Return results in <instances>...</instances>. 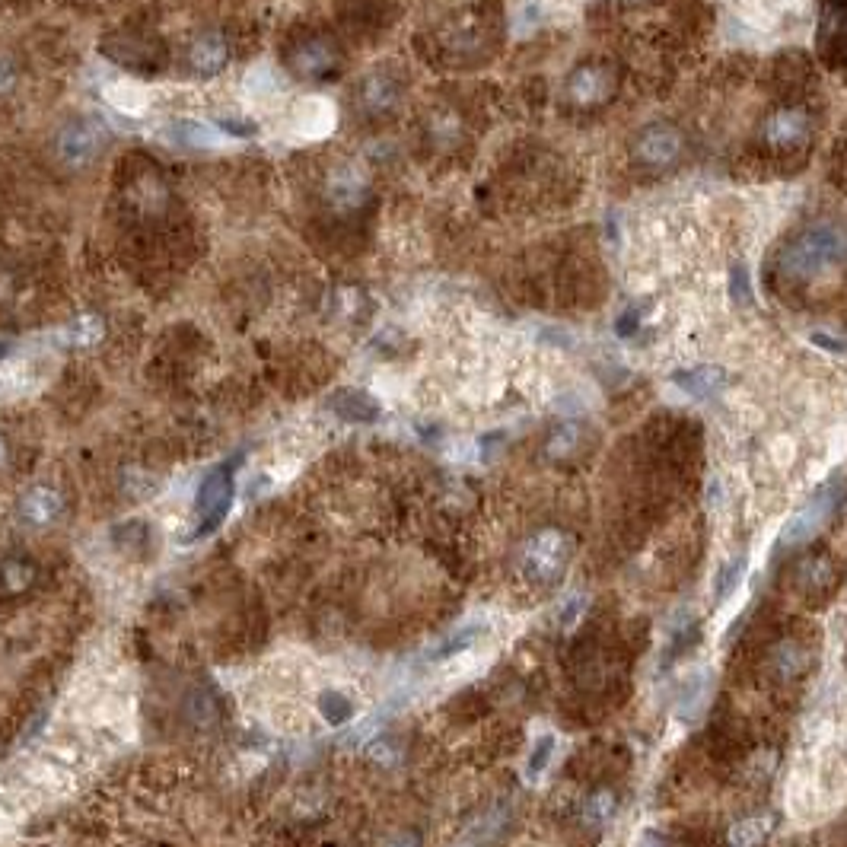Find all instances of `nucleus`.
Here are the masks:
<instances>
[{
  "mask_svg": "<svg viewBox=\"0 0 847 847\" xmlns=\"http://www.w3.org/2000/svg\"><path fill=\"white\" fill-rule=\"evenodd\" d=\"M567 558H570V545L558 529L535 532L532 539L523 545V574L532 583L551 586L564 577Z\"/></svg>",
  "mask_w": 847,
  "mask_h": 847,
  "instance_id": "nucleus-1",
  "label": "nucleus"
},
{
  "mask_svg": "<svg viewBox=\"0 0 847 847\" xmlns=\"http://www.w3.org/2000/svg\"><path fill=\"white\" fill-rule=\"evenodd\" d=\"M844 255H847L844 239L835 230L816 227V230L803 233L797 239V246L784 255V268L790 274H819L825 268H832L835 262H841Z\"/></svg>",
  "mask_w": 847,
  "mask_h": 847,
  "instance_id": "nucleus-2",
  "label": "nucleus"
},
{
  "mask_svg": "<svg viewBox=\"0 0 847 847\" xmlns=\"http://www.w3.org/2000/svg\"><path fill=\"white\" fill-rule=\"evenodd\" d=\"M835 504H838V491H835V484H828V488H822V491L812 497L809 504L784 526V532H781V548H784V551H787V548H800V545H806V542L816 539V532L828 523V516H832Z\"/></svg>",
  "mask_w": 847,
  "mask_h": 847,
  "instance_id": "nucleus-3",
  "label": "nucleus"
},
{
  "mask_svg": "<svg viewBox=\"0 0 847 847\" xmlns=\"http://www.w3.org/2000/svg\"><path fill=\"white\" fill-rule=\"evenodd\" d=\"M102 147V131L96 128V121H77V125H67L58 134V157L67 166H86Z\"/></svg>",
  "mask_w": 847,
  "mask_h": 847,
  "instance_id": "nucleus-4",
  "label": "nucleus"
},
{
  "mask_svg": "<svg viewBox=\"0 0 847 847\" xmlns=\"http://www.w3.org/2000/svg\"><path fill=\"white\" fill-rule=\"evenodd\" d=\"M841 574H838V564L828 558V555H809L800 561V574L797 583L806 596H825L832 593L838 586Z\"/></svg>",
  "mask_w": 847,
  "mask_h": 847,
  "instance_id": "nucleus-5",
  "label": "nucleus"
},
{
  "mask_svg": "<svg viewBox=\"0 0 847 847\" xmlns=\"http://www.w3.org/2000/svg\"><path fill=\"white\" fill-rule=\"evenodd\" d=\"M163 137L169 144L176 147H188V150H211V147H220L223 137L214 125H204V121H172V125L163 131Z\"/></svg>",
  "mask_w": 847,
  "mask_h": 847,
  "instance_id": "nucleus-6",
  "label": "nucleus"
},
{
  "mask_svg": "<svg viewBox=\"0 0 847 847\" xmlns=\"http://www.w3.org/2000/svg\"><path fill=\"white\" fill-rule=\"evenodd\" d=\"M192 67L198 74H204V77H214V74H220L223 67H227V42H223L217 32H207V36H201L195 45H192Z\"/></svg>",
  "mask_w": 847,
  "mask_h": 847,
  "instance_id": "nucleus-7",
  "label": "nucleus"
},
{
  "mask_svg": "<svg viewBox=\"0 0 847 847\" xmlns=\"http://www.w3.org/2000/svg\"><path fill=\"white\" fill-rule=\"evenodd\" d=\"M672 383H676L679 389H685L688 395H695V399H707V395H714L723 386V370H717V367L679 370V373H672Z\"/></svg>",
  "mask_w": 847,
  "mask_h": 847,
  "instance_id": "nucleus-8",
  "label": "nucleus"
},
{
  "mask_svg": "<svg viewBox=\"0 0 847 847\" xmlns=\"http://www.w3.org/2000/svg\"><path fill=\"white\" fill-rule=\"evenodd\" d=\"M332 408L341 414L344 421H376L379 418V405L370 399L367 392L360 389H341L335 399H332Z\"/></svg>",
  "mask_w": 847,
  "mask_h": 847,
  "instance_id": "nucleus-9",
  "label": "nucleus"
},
{
  "mask_svg": "<svg viewBox=\"0 0 847 847\" xmlns=\"http://www.w3.org/2000/svg\"><path fill=\"white\" fill-rule=\"evenodd\" d=\"M809 666V650L797 641H781L771 653V669L777 679H797Z\"/></svg>",
  "mask_w": 847,
  "mask_h": 847,
  "instance_id": "nucleus-10",
  "label": "nucleus"
},
{
  "mask_svg": "<svg viewBox=\"0 0 847 847\" xmlns=\"http://www.w3.org/2000/svg\"><path fill=\"white\" fill-rule=\"evenodd\" d=\"M803 137H806V118L800 112H781L771 118L768 141L774 147H797Z\"/></svg>",
  "mask_w": 847,
  "mask_h": 847,
  "instance_id": "nucleus-11",
  "label": "nucleus"
},
{
  "mask_svg": "<svg viewBox=\"0 0 847 847\" xmlns=\"http://www.w3.org/2000/svg\"><path fill=\"white\" fill-rule=\"evenodd\" d=\"M679 153V134L669 128H653L641 141V157L647 163H669Z\"/></svg>",
  "mask_w": 847,
  "mask_h": 847,
  "instance_id": "nucleus-12",
  "label": "nucleus"
},
{
  "mask_svg": "<svg viewBox=\"0 0 847 847\" xmlns=\"http://www.w3.org/2000/svg\"><path fill=\"white\" fill-rule=\"evenodd\" d=\"M332 64H335L332 48L319 45V42L316 45H303L297 51V58H293V67H297L303 77H325L328 71H332Z\"/></svg>",
  "mask_w": 847,
  "mask_h": 847,
  "instance_id": "nucleus-13",
  "label": "nucleus"
},
{
  "mask_svg": "<svg viewBox=\"0 0 847 847\" xmlns=\"http://www.w3.org/2000/svg\"><path fill=\"white\" fill-rule=\"evenodd\" d=\"M615 809H618V797H615V793H612V790H596V793H590V797H586V803H583V809H580V819L590 825V828H602L605 822H612Z\"/></svg>",
  "mask_w": 847,
  "mask_h": 847,
  "instance_id": "nucleus-14",
  "label": "nucleus"
},
{
  "mask_svg": "<svg viewBox=\"0 0 847 847\" xmlns=\"http://www.w3.org/2000/svg\"><path fill=\"white\" fill-rule=\"evenodd\" d=\"M570 93H574V99H580V102H593V99H602L605 93H609V80H605V74H599V71H580V74H574V80H570Z\"/></svg>",
  "mask_w": 847,
  "mask_h": 847,
  "instance_id": "nucleus-15",
  "label": "nucleus"
},
{
  "mask_svg": "<svg viewBox=\"0 0 847 847\" xmlns=\"http://www.w3.org/2000/svg\"><path fill=\"white\" fill-rule=\"evenodd\" d=\"M328 195H332L338 204H357L363 198V179L354 169H344L338 176H332L328 182Z\"/></svg>",
  "mask_w": 847,
  "mask_h": 847,
  "instance_id": "nucleus-16",
  "label": "nucleus"
},
{
  "mask_svg": "<svg viewBox=\"0 0 847 847\" xmlns=\"http://www.w3.org/2000/svg\"><path fill=\"white\" fill-rule=\"evenodd\" d=\"M768 819H742L730 828V847H758L768 838Z\"/></svg>",
  "mask_w": 847,
  "mask_h": 847,
  "instance_id": "nucleus-17",
  "label": "nucleus"
},
{
  "mask_svg": "<svg viewBox=\"0 0 847 847\" xmlns=\"http://www.w3.org/2000/svg\"><path fill=\"white\" fill-rule=\"evenodd\" d=\"M742 570H746V558H733L730 564H723V567H720V574H717V580H714V593H717V599H726V596H730V593L736 590V583H739V577H742Z\"/></svg>",
  "mask_w": 847,
  "mask_h": 847,
  "instance_id": "nucleus-18",
  "label": "nucleus"
},
{
  "mask_svg": "<svg viewBox=\"0 0 847 847\" xmlns=\"http://www.w3.org/2000/svg\"><path fill=\"white\" fill-rule=\"evenodd\" d=\"M109 99L115 102L118 109H125V112H141L144 109V93H137L134 86H125V83H118V86H109Z\"/></svg>",
  "mask_w": 847,
  "mask_h": 847,
  "instance_id": "nucleus-19",
  "label": "nucleus"
},
{
  "mask_svg": "<svg viewBox=\"0 0 847 847\" xmlns=\"http://www.w3.org/2000/svg\"><path fill=\"white\" fill-rule=\"evenodd\" d=\"M551 752H555V736H542L539 742H535V749H532V758H529V777L535 781V777H539L542 771H545V765H548V758H551Z\"/></svg>",
  "mask_w": 847,
  "mask_h": 847,
  "instance_id": "nucleus-20",
  "label": "nucleus"
},
{
  "mask_svg": "<svg viewBox=\"0 0 847 847\" xmlns=\"http://www.w3.org/2000/svg\"><path fill=\"white\" fill-rule=\"evenodd\" d=\"M102 335V322L99 319H80L77 325L67 328V341L71 344H93L96 338Z\"/></svg>",
  "mask_w": 847,
  "mask_h": 847,
  "instance_id": "nucleus-21",
  "label": "nucleus"
},
{
  "mask_svg": "<svg viewBox=\"0 0 847 847\" xmlns=\"http://www.w3.org/2000/svg\"><path fill=\"white\" fill-rule=\"evenodd\" d=\"M574 446H577V427H561L558 434L551 437V443H548V456L564 459Z\"/></svg>",
  "mask_w": 847,
  "mask_h": 847,
  "instance_id": "nucleus-22",
  "label": "nucleus"
},
{
  "mask_svg": "<svg viewBox=\"0 0 847 847\" xmlns=\"http://www.w3.org/2000/svg\"><path fill=\"white\" fill-rule=\"evenodd\" d=\"M637 322H641V306H634V309H628V313H621V316H618V322H615L618 335H634Z\"/></svg>",
  "mask_w": 847,
  "mask_h": 847,
  "instance_id": "nucleus-23",
  "label": "nucleus"
},
{
  "mask_svg": "<svg viewBox=\"0 0 847 847\" xmlns=\"http://www.w3.org/2000/svg\"><path fill=\"white\" fill-rule=\"evenodd\" d=\"M812 344H816V348H825V351H835V354L847 351V341H841V338H835V335H825V332L812 335Z\"/></svg>",
  "mask_w": 847,
  "mask_h": 847,
  "instance_id": "nucleus-24",
  "label": "nucleus"
},
{
  "mask_svg": "<svg viewBox=\"0 0 847 847\" xmlns=\"http://www.w3.org/2000/svg\"><path fill=\"white\" fill-rule=\"evenodd\" d=\"M733 297L736 300L749 297V281H746V271L742 268H736V274H733Z\"/></svg>",
  "mask_w": 847,
  "mask_h": 847,
  "instance_id": "nucleus-25",
  "label": "nucleus"
},
{
  "mask_svg": "<svg viewBox=\"0 0 847 847\" xmlns=\"http://www.w3.org/2000/svg\"><path fill=\"white\" fill-rule=\"evenodd\" d=\"M13 83H16V74H13V67H10V64H7L4 58H0V93H7Z\"/></svg>",
  "mask_w": 847,
  "mask_h": 847,
  "instance_id": "nucleus-26",
  "label": "nucleus"
}]
</instances>
